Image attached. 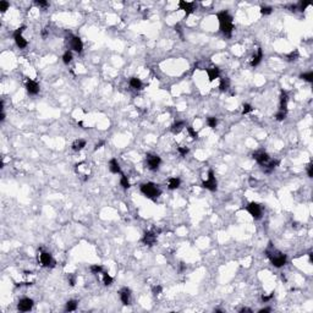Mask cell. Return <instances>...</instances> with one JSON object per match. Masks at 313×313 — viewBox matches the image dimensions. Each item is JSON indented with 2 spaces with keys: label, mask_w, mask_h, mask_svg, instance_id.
I'll return each mask as SVG.
<instances>
[{
  "label": "cell",
  "mask_w": 313,
  "mask_h": 313,
  "mask_svg": "<svg viewBox=\"0 0 313 313\" xmlns=\"http://www.w3.org/2000/svg\"><path fill=\"white\" fill-rule=\"evenodd\" d=\"M69 281H70V285H71V286H74L75 283H76V280H75L74 276H70V278H69Z\"/></svg>",
  "instance_id": "cell-44"
},
{
  "label": "cell",
  "mask_w": 313,
  "mask_h": 313,
  "mask_svg": "<svg viewBox=\"0 0 313 313\" xmlns=\"http://www.w3.org/2000/svg\"><path fill=\"white\" fill-rule=\"evenodd\" d=\"M160 292H162V286H159V285H158V286H154V288H153V294H154L155 296H156V295H159Z\"/></svg>",
  "instance_id": "cell-39"
},
{
  "label": "cell",
  "mask_w": 313,
  "mask_h": 313,
  "mask_svg": "<svg viewBox=\"0 0 313 313\" xmlns=\"http://www.w3.org/2000/svg\"><path fill=\"white\" fill-rule=\"evenodd\" d=\"M300 78H302V80H305V81H307V82H313V72L309 71V72L302 74V75L300 76Z\"/></svg>",
  "instance_id": "cell-26"
},
{
  "label": "cell",
  "mask_w": 313,
  "mask_h": 313,
  "mask_svg": "<svg viewBox=\"0 0 313 313\" xmlns=\"http://www.w3.org/2000/svg\"><path fill=\"white\" fill-rule=\"evenodd\" d=\"M267 256H268V258L270 259V262L273 263V265H275V267H278V268H280V267H283L285 263H286V255H283L281 252H278V251H275V249H273V251H267Z\"/></svg>",
  "instance_id": "cell-3"
},
{
  "label": "cell",
  "mask_w": 313,
  "mask_h": 313,
  "mask_svg": "<svg viewBox=\"0 0 313 313\" xmlns=\"http://www.w3.org/2000/svg\"><path fill=\"white\" fill-rule=\"evenodd\" d=\"M23 29H25V27H21L17 31H15V33H14V38H15V42H16L18 48H26L27 47V41L21 36V33L23 32Z\"/></svg>",
  "instance_id": "cell-8"
},
{
  "label": "cell",
  "mask_w": 313,
  "mask_h": 313,
  "mask_svg": "<svg viewBox=\"0 0 313 313\" xmlns=\"http://www.w3.org/2000/svg\"><path fill=\"white\" fill-rule=\"evenodd\" d=\"M36 5L37 6H42V8H47L49 4L47 2H43V0H38V2H36Z\"/></svg>",
  "instance_id": "cell-38"
},
{
  "label": "cell",
  "mask_w": 313,
  "mask_h": 313,
  "mask_svg": "<svg viewBox=\"0 0 313 313\" xmlns=\"http://www.w3.org/2000/svg\"><path fill=\"white\" fill-rule=\"evenodd\" d=\"M285 117H286V111H283V110L278 111L276 115H275V119H276L278 121H283Z\"/></svg>",
  "instance_id": "cell-32"
},
{
  "label": "cell",
  "mask_w": 313,
  "mask_h": 313,
  "mask_svg": "<svg viewBox=\"0 0 313 313\" xmlns=\"http://www.w3.org/2000/svg\"><path fill=\"white\" fill-rule=\"evenodd\" d=\"M179 186H180V179H177V177H171V179L169 180L168 187H169L170 190H176Z\"/></svg>",
  "instance_id": "cell-23"
},
{
  "label": "cell",
  "mask_w": 313,
  "mask_h": 313,
  "mask_svg": "<svg viewBox=\"0 0 313 313\" xmlns=\"http://www.w3.org/2000/svg\"><path fill=\"white\" fill-rule=\"evenodd\" d=\"M218 20L219 25H220V31L223 32L224 36L231 37L234 25H232V17L229 15L228 11H220L218 14Z\"/></svg>",
  "instance_id": "cell-1"
},
{
  "label": "cell",
  "mask_w": 313,
  "mask_h": 313,
  "mask_svg": "<svg viewBox=\"0 0 313 313\" xmlns=\"http://www.w3.org/2000/svg\"><path fill=\"white\" fill-rule=\"evenodd\" d=\"M130 86H131L133 89H141V88H142V82H141L140 78L132 77V78L130 80Z\"/></svg>",
  "instance_id": "cell-21"
},
{
  "label": "cell",
  "mask_w": 313,
  "mask_h": 313,
  "mask_svg": "<svg viewBox=\"0 0 313 313\" xmlns=\"http://www.w3.org/2000/svg\"><path fill=\"white\" fill-rule=\"evenodd\" d=\"M264 312H270V308H262V309H259V313H264Z\"/></svg>",
  "instance_id": "cell-45"
},
{
  "label": "cell",
  "mask_w": 313,
  "mask_h": 313,
  "mask_svg": "<svg viewBox=\"0 0 313 313\" xmlns=\"http://www.w3.org/2000/svg\"><path fill=\"white\" fill-rule=\"evenodd\" d=\"M70 45H71V49H74L77 53H81L83 49V43L78 37H72L70 39Z\"/></svg>",
  "instance_id": "cell-12"
},
{
  "label": "cell",
  "mask_w": 313,
  "mask_h": 313,
  "mask_svg": "<svg viewBox=\"0 0 313 313\" xmlns=\"http://www.w3.org/2000/svg\"><path fill=\"white\" fill-rule=\"evenodd\" d=\"M120 298H121V302L127 306L130 305V300H131V294H130V290L127 288H124L121 291H120Z\"/></svg>",
  "instance_id": "cell-13"
},
{
  "label": "cell",
  "mask_w": 313,
  "mask_h": 313,
  "mask_svg": "<svg viewBox=\"0 0 313 313\" xmlns=\"http://www.w3.org/2000/svg\"><path fill=\"white\" fill-rule=\"evenodd\" d=\"M261 12L263 15H270L272 14V8L270 6H262L261 8Z\"/></svg>",
  "instance_id": "cell-35"
},
{
  "label": "cell",
  "mask_w": 313,
  "mask_h": 313,
  "mask_svg": "<svg viewBox=\"0 0 313 313\" xmlns=\"http://www.w3.org/2000/svg\"><path fill=\"white\" fill-rule=\"evenodd\" d=\"M71 60H72V53L71 51H65V54L62 55V61L65 62V64H69V62H71Z\"/></svg>",
  "instance_id": "cell-27"
},
{
  "label": "cell",
  "mask_w": 313,
  "mask_h": 313,
  "mask_svg": "<svg viewBox=\"0 0 313 313\" xmlns=\"http://www.w3.org/2000/svg\"><path fill=\"white\" fill-rule=\"evenodd\" d=\"M177 150H179V153L181 155H186L187 153H189V148H186V147H179Z\"/></svg>",
  "instance_id": "cell-37"
},
{
  "label": "cell",
  "mask_w": 313,
  "mask_h": 313,
  "mask_svg": "<svg viewBox=\"0 0 313 313\" xmlns=\"http://www.w3.org/2000/svg\"><path fill=\"white\" fill-rule=\"evenodd\" d=\"M288 100H289V98H288V94H286V92H281V97H280V110H283V111H286V107H288Z\"/></svg>",
  "instance_id": "cell-16"
},
{
  "label": "cell",
  "mask_w": 313,
  "mask_h": 313,
  "mask_svg": "<svg viewBox=\"0 0 313 313\" xmlns=\"http://www.w3.org/2000/svg\"><path fill=\"white\" fill-rule=\"evenodd\" d=\"M207 124H208V126H209V127L215 129L218 121H216V119H215V117H208V119H207Z\"/></svg>",
  "instance_id": "cell-31"
},
{
  "label": "cell",
  "mask_w": 313,
  "mask_h": 313,
  "mask_svg": "<svg viewBox=\"0 0 313 313\" xmlns=\"http://www.w3.org/2000/svg\"><path fill=\"white\" fill-rule=\"evenodd\" d=\"M252 107L249 105V104H245L243 105V109H242V114H247V113H249V111H252Z\"/></svg>",
  "instance_id": "cell-36"
},
{
  "label": "cell",
  "mask_w": 313,
  "mask_h": 313,
  "mask_svg": "<svg viewBox=\"0 0 313 313\" xmlns=\"http://www.w3.org/2000/svg\"><path fill=\"white\" fill-rule=\"evenodd\" d=\"M243 312H252V309H249V308H242L241 311H240V313H243Z\"/></svg>",
  "instance_id": "cell-46"
},
{
  "label": "cell",
  "mask_w": 313,
  "mask_h": 313,
  "mask_svg": "<svg viewBox=\"0 0 313 313\" xmlns=\"http://www.w3.org/2000/svg\"><path fill=\"white\" fill-rule=\"evenodd\" d=\"M179 8L181 10H185L186 15H190L195 10V3H187V2H180L179 3Z\"/></svg>",
  "instance_id": "cell-14"
},
{
  "label": "cell",
  "mask_w": 313,
  "mask_h": 313,
  "mask_svg": "<svg viewBox=\"0 0 313 313\" xmlns=\"http://www.w3.org/2000/svg\"><path fill=\"white\" fill-rule=\"evenodd\" d=\"M76 308H77V301H75V300L68 301V303H66V311L72 312V311H76Z\"/></svg>",
  "instance_id": "cell-24"
},
{
  "label": "cell",
  "mask_w": 313,
  "mask_h": 313,
  "mask_svg": "<svg viewBox=\"0 0 313 313\" xmlns=\"http://www.w3.org/2000/svg\"><path fill=\"white\" fill-rule=\"evenodd\" d=\"M297 56H298V53H297V51H295V53H291V54L289 55L290 60H296L295 58H297Z\"/></svg>",
  "instance_id": "cell-42"
},
{
  "label": "cell",
  "mask_w": 313,
  "mask_h": 313,
  "mask_svg": "<svg viewBox=\"0 0 313 313\" xmlns=\"http://www.w3.org/2000/svg\"><path fill=\"white\" fill-rule=\"evenodd\" d=\"M187 131H189L190 136H191L193 140H197V138H198V133L193 130V127H192V126H189V127H187Z\"/></svg>",
  "instance_id": "cell-33"
},
{
  "label": "cell",
  "mask_w": 313,
  "mask_h": 313,
  "mask_svg": "<svg viewBox=\"0 0 313 313\" xmlns=\"http://www.w3.org/2000/svg\"><path fill=\"white\" fill-rule=\"evenodd\" d=\"M307 6H308V3H305V4H303V2H301V3H300V10H301V11H303Z\"/></svg>",
  "instance_id": "cell-41"
},
{
  "label": "cell",
  "mask_w": 313,
  "mask_h": 313,
  "mask_svg": "<svg viewBox=\"0 0 313 313\" xmlns=\"http://www.w3.org/2000/svg\"><path fill=\"white\" fill-rule=\"evenodd\" d=\"M272 297H273V295H269V296H262V301H263V302H267V301H269Z\"/></svg>",
  "instance_id": "cell-43"
},
{
  "label": "cell",
  "mask_w": 313,
  "mask_h": 313,
  "mask_svg": "<svg viewBox=\"0 0 313 313\" xmlns=\"http://www.w3.org/2000/svg\"><path fill=\"white\" fill-rule=\"evenodd\" d=\"M103 281H104V285H111L113 283V278L108 274V273H103Z\"/></svg>",
  "instance_id": "cell-30"
},
{
  "label": "cell",
  "mask_w": 313,
  "mask_h": 313,
  "mask_svg": "<svg viewBox=\"0 0 313 313\" xmlns=\"http://www.w3.org/2000/svg\"><path fill=\"white\" fill-rule=\"evenodd\" d=\"M120 183H121V186L124 187V189H129V187H130V182H129V180H127V176H126V175H121Z\"/></svg>",
  "instance_id": "cell-28"
},
{
  "label": "cell",
  "mask_w": 313,
  "mask_h": 313,
  "mask_svg": "<svg viewBox=\"0 0 313 313\" xmlns=\"http://www.w3.org/2000/svg\"><path fill=\"white\" fill-rule=\"evenodd\" d=\"M202 187L206 190H209V191H216V180L214 177L213 170L208 171V180L202 183Z\"/></svg>",
  "instance_id": "cell-4"
},
{
  "label": "cell",
  "mask_w": 313,
  "mask_h": 313,
  "mask_svg": "<svg viewBox=\"0 0 313 313\" xmlns=\"http://www.w3.org/2000/svg\"><path fill=\"white\" fill-rule=\"evenodd\" d=\"M262 58H263V51H262V49L259 48V49H258V51H257V54L252 56V60H251V65H252V66H257V65L259 64V62H261Z\"/></svg>",
  "instance_id": "cell-18"
},
{
  "label": "cell",
  "mask_w": 313,
  "mask_h": 313,
  "mask_svg": "<svg viewBox=\"0 0 313 313\" xmlns=\"http://www.w3.org/2000/svg\"><path fill=\"white\" fill-rule=\"evenodd\" d=\"M253 159H256V162L261 165H264L265 163H268L270 159H269V155L263 152V150H258L256 153H253Z\"/></svg>",
  "instance_id": "cell-9"
},
{
  "label": "cell",
  "mask_w": 313,
  "mask_h": 313,
  "mask_svg": "<svg viewBox=\"0 0 313 313\" xmlns=\"http://www.w3.org/2000/svg\"><path fill=\"white\" fill-rule=\"evenodd\" d=\"M183 127H185V122L183 121H177V122H175L171 126V131H173V133L177 135V133H180L182 131Z\"/></svg>",
  "instance_id": "cell-19"
},
{
  "label": "cell",
  "mask_w": 313,
  "mask_h": 313,
  "mask_svg": "<svg viewBox=\"0 0 313 313\" xmlns=\"http://www.w3.org/2000/svg\"><path fill=\"white\" fill-rule=\"evenodd\" d=\"M32 307H33V301L31 300V298H27V297L20 300V302H18V305H17V308H18L21 312H28Z\"/></svg>",
  "instance_id": "cell-10"
},
{
  "label": "cell",
  "mask_w": 313,
  "mask_h": 313,
  "mask_svg": "<svg viewBox=\"0 0 313 313\" xmlns=\"http://www.w3.org/2000/svg\"><path fill=\"white\" fill-rule=\"evenodd\" d=\"M162 163V159L160 156L155 155V154H148L147 155V165H148V169L150 170H156L159 168Z\"/></svg>",
  "instance_id": "cell-5"
},
{
  "label": "cell",
  "mask_w": 313,
  "mask_h": 313,
  "mask_svg": "<svg viewBox=\"0 0 313 313\" xmlns=\"http://www.w3.org/2000/svg\"><path fill=\"white\" fill-rule=\"evenodd\" d=\"M91 272L93 274H100V273H103V267L98 265V264H94V265L91 267Z\"/></svg>",
  "instance_id": "cell-29"
},
{
  "label": "cell",
  "mask_w": 313,
  "mask_h": 313,
  "mask_svg": "<svg viewBox=\"0 0 313 313\" xmlns=\"http://www.w3.org/2000/svg\"><path fill=\"white\" fill-rule=\"evenodd\" d=\"M9 3L8 2H5V0H3V2H0V10H2V12H5L8 9H9Z\"/></svg>",
  "instance_id": "cell-34"
},
{
  "label": "cell",
  "mask_w": 313,
  "mask_h": 313,
  "mask_svg": "<svg viewBox=\"0 0 313 313\" xmlns=\"http://www.w3.org/2000/svg\"><path fill=\"white\" fill-rule=\"evenodd\" d=\"M39 262L42 263L43 267H55V259L51 257L50 253H47V252H42L39 255Z\"/></svg>",
  "instance_id": "cell-7"
},
{
  "label": "cell",
  "mask_w": 313,
  "mask_h": 313,
  "mask_svg": "<svg viewBox=\"0 0 313 313\" xmlns=\"http://www.w3.org/2000/svg\"><path fill=\"white\" fill-rule=\"evenodd\" d=\"M109 169H110V171H111L113 174H119V173H120V165H119V163H117L116 159H111V160H110V163H109Z\"/></svg>",
  "instance_id": "cell-20"
},
{
  "label": "cell",
  "mask_w": 313,
  "mask_h": 313,
  "mask_svg": "<svg viewBox=\"0 0 313 313\" xmlns=\"http://www.w3.org/2000/svg\"><path fill=\"white\" fill-rule=\"evenodd\" d=\"M246 209H247V212L251 214L255 219H261V216H262V208H261V206L258 204V203H256V202H251L247 207H246Z\"/></svg>",
  "instance_id": "cell-6"
},
{
  "label": "cell",
  "mask_w": 313,
  "mask_h": 313,
  "mask_svg": "<svg viewBox=\"0 0 313 313\" xmlns=\"http://www.w3.org/2000/svg\"><path fill=\"white\" fill-rule=\"evenodd\" d=\"M84 146H86V141H83V140H76V141L72 143V149L76 150V152H78V150H81Z\"/></svg>",
  "instance_id": "cell-22"
},
{
  "label": "cell",
  "mask_w": 313,
  "mask_h": 313,
  "mask_svg": "<svg viewBox=\"0 0 313 313\" xmlns=\"http://www.w3.org/2000/svg\"><path fill=\"white\" fill-rule=\"evenodd\" d=\"M26 89H27V92L29 93V94L35 96V94H37V93L39 92V86H38V83H37L36 81L28 80V81H27V84H26Z\"/></svg>",
  "instance_id": "cell-11"
},
{
  "label": "cell",
  "mask_w": 313,
  "mask_h": 313,
  "mask_svg": "<svg viewBox=\"0 0 313 313\" xmlns=\"http://www.w3.org/2000/svg\"><path fill=\"white\" fill-rule=\"evenodd\" d=\"M141 192L150 199H155L160 196V190L156 187V185H154L152 182H147V183L141 185Z\"/></svg>",
  "instance_id": "cell-2"
},
{
  "label": "cell",
  "mask_w": 313,
  "mask_h": 313,
  "mask_svg": "<svg viewBox=\"0 0 313 313\" xmlns=\"http://www.w3.org/2000/svg\"><path fill=\"white\" fill-rule=\"evenodd\" d=\"M142 241H143V243L144 245H147V246H153L154 243H155V241H156V235L155 234H153V232H146L144 234V236H143V239H142Z\"/></svg>",
  "instance_id": "cell-15"
},
{
  "label": "cell",
  "mask_w": 313,
  "mask_h": 313,
  "mask_svg": "<svg viewBox=\"0 0 313 313\" xmlns=\"http://www.w3.org/2000/svg\"><path fill=\"white\" fill-rule=\"evenodd\" d=\"M229 86H230V81H229V78H223L222 81H220V86H219V88H220V91H226L228 88H229Z\"/></svg>",
  "instance_id": "cell-25"
},
{
  "label": "cell",
  "mask_w": 313,
  "mask_h": 313,
  "mask_svg": "<svg viewBox=\"0 0 313 313\" xmlns=\"http://www.w3.org/2000/svg\"><path fill=\"white\" fill-rule=\"evenodd\" d=\"M307 174H308L309 177L313 176V166H312V164H308V166H307Z\"/></svg>",
  "instance_id": "cell-40"
},
{
  "label": "cell",
  "mask_w": 313,
  "mask_h": 313,
  "mask_svg": "<svg viewBox=\"0 0 313 313\" xmlns=\"http://www.w3.org/2000/svg\"><path fill=\"white\" fill-rule=\"evenodd\" d=\"M207 74H208L209 81H214L215 78L219 77V74H220V71H219L218 68H210V69H207Z\"/></svg>",
  "instance_id": "cell-17"
}]
</instances>
